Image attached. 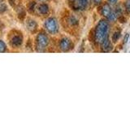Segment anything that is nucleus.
Returning a JSON list of instances; mask_svg holds the SVG:
<instances>
[{
    "label": "nucleus",
    "instance_id": "5",
    "mask_svg": "<svg viewBox=\"0 0 130 122\" xmlns=\"http://www.w3.org/2000/svg\"><path fill=\"white\" fill-rule=\"evenodd\" d=\"M59 47L63 51H64V52L68 51L72 49V40L68 38H63L59 40Z\"/></svg>",
    "mask_w": 130,
    "mask_h": 122
},
{
    "label": "nucleus",
    "instance_id": "11",
    "mask_svg": "<svg viewBox=\"0 0 130 122\" xmlns=\"http://www.w3.org/2000/svg\"><path fill=\"white\" fill-rule=\"evenodd\" d=\"M76 7L80 10H85L88 5V0H76Z\"/></svg>",
    "mask_w": 130,
    "mask_h": 122
},
{
    "label": "nucleus",
    "instance_id": "22",
    "mask_svg": "<svg viewBox=\"0 0 130 122\" xmlns=\"http://www.w3.org/2000/svg\"><path fill=\"white\" fill-rule=\"evenodd\" d=\"M75 1H76V0H69V2H70V3H72V2H74L75 3Z\"/></svg>",
    "mask_w": 130,
    "mask_h": 122
},
{
    "label": "nucleus",
    "instance_id": "16",
    "mask_svg": "<svg viewBox=\"0 0 130 122\" xmlns=\"http://www.w3.org/2000/svg\"><path fill=\"white\" fill-rule=\"evenodd\" d=\"M120 37V32H116V33H114V34L112 35V41H113L114 42H117V41L119 40Z\"/></svg>",
    "mask_w": 130,
    "mask_h": 122
},
{
    "label": "nucleus",
    "instance_id": "18",
    "mask_svg": "<svg viewBox=\"0 0 130 122\" xmlns=\"http://www.w3.org/2000/svg\"><path fill=\"white\" fill-rule=\"evenodd\" d=\"M125 7L128 11H130V0H127L125 3Z\"/></svg>",
    "mask_w": 130,
    "mask_h": 122
},
{
    "label": "nucleus",
    "instance_id": "15",
    "mask_svg": "<svg viewBox=\"0 0 130 122\" xmlns=\"http://www.w3.org/2000/svg\"><path fill=\"white\" fill-rule=\"evenodd\" d=\"M7 51V44L4 42L3 40L0 39V52L3 53V52H6Z\"/></svg>",
    "mask_w": 130,
    "mask_h": 122
},
{
    "label": "nucleus",
    "instance_id": "23",
    "mask_svg": "<svg viewBox=\"0 0 130 122\" xmlns=\"http://www.w3.org/2000/svg\"><path fill=\"white\" fill-rule=\"evenodd\" d=\"M4 1V0H0V2H3Z\"/></svg>",
    "mask_w": 130,
    "mask_h": 122
},
{
    "label": "nucleus",
    "instance_id": "8",
    "mask_svg": "<svg viewBox=\"0 0 130 122\" xmlns=\"http://www.w3.org/2000/svg\"><path fill=\"white\" fill-rule=\"evenodd\" d=\"M15 11H16V14H17V16L20 20H23L26 16V10L24 7L22 5V4H18L15 7Z\"/></svg>",
    "mask_w": 130,
    "mask_h": 122
},
{
    "label": "nucleus",
    "instance_id": "1",
    "mask_svg": "<svg viewBox=\"0 0 130 122\" xmlns=\"http://www.w3.org/2000/svg\"><path fill=\"white\" fill-rule=\"evenodd\" d=\"M109 23L106 20H101L97 24L94 32V40L97 43L102 44L103 41L108 38Z\"/></svg>",
    "mask_w": 130,
    "mask_h": 122
},
{
    "label": "nucleus",
    "instance_id": "17",
    "mask_svg": "<svg viewBox=\"0 0 130 122\" xmlns=\"http://www.w3.org/2000/svg\"><path fill=\"white\" fill-rule=\"evenodd\" d=\"M16 2H17V0H8V3L12 7H16Z\"/></svg>",
    "mask_w": 130,
    "mask_h": 122
},
{
    "label": "nucleus",
    "instance_id": "2",
    "mask_svg": "<svg viewBox=\"0 0 130 122\" xmlns=\"http://www.w3.org/2000/svg\"><path fill=\"white\" fill-rule=\"evenodd\" d=\"M50 43L48 35L44 32H40L36 37L35 48L38 52H45L46 49Z\"/></svg>",
    "mask_w": 130,
    "mask_h": 122
},
{
    "label": "nucleus",
    "instance_id": "19",
    "mask_svg": "<svg viewBox=\"0 0 130 122\" xmlns=\"http://www.w3.org/2000/svg\"><path fill=\"white\" fill-rule=\"evenodd\" d=\"M117 1H118V0H107L108 3L111 4V5H115V4H116Z\"/></svg>",
    "mask_w": 130,
    "mask_h": 122
},
{
    "label": "nucleus",
    "instance_id": "13",
    "mask_svg": "<svg viewBox=\"0 0 130 122\" xmlns=\"http://www.w3.org/2000/svg\"><path fill=\"white\" fill-rule=\"evenodd\" d=\"M27 8H28V11H29V12H31V13H32V12H34L35 9L37 8V3H36V2H34V1H31L28 4Z\"/></svg>",
    "mask_w": 130,
    "mask_h": 122
},
{
    "label": "nucleus",
    "instance_id": "3",
    "mask_svg": "<svg viewBox=\"0 0 130 122\" xmlns=\"http://www.w3.org/2000/svg\"><path fill=\"white\" fill-rule=\"evenodd\" d=\"M44 28L48 34L55 35L59 33V27L58 20L55 17H49L44 22Z\"/></svg>",
    "mask_w": 130,
    "mask_h": 122
},
{
    "label": "nucleus",
    "instance_id": "9",
    "mask_svg": "<svg viewBox=\"0 0 130 122\" xmlns=\"http://www.w3.org/2000/svg\"><path fill=\"white\" fill-rule=\"evenodd\" d=\"M111 11H112V10H111V7L109 6V4H104V5L101 8L102 15H103V16H105V17H107V18L110 16V14L111 13Z\"/></svg>",
    "mask_w": 130,
    "mask_h": 122
},
{
    "label": "nucleus",
    "instance_id": "10",
    "mask_svg": "<svg viewBox=\"0 0 130 122\" xmlns=\"http://www.w3.org/2000/svg\"><path fill=\"white\" fill-rule=\"evenodd\" d=\"M102 45V49H103V51L104 52H107V51H110L111 49V41L109 40V38H106L103 42L101 44Z\"/></svg>",
    "mask_w": 130,
    "mask_h": 122
},
{
    "label": "nucleus",
    "instance_id": "7",
    "mask_svg": "<svg viewBox=\"0 0 130 122\" xmlns=\"http://www.w3.org/2000/svg\"><path fill=\"white\" fill-rule=\"evenodd\" d=\"M37 10H38V13L45 16V15H47L50 11V7H49V5L46 3H40L39 5H38L37 7Z\"/></svg>",
    "mask_w": 130,
    "mask_h": 122
},
{
    "label": "nucleus",
    "instance_id": "14",
    "mask_svg": "<svg viewBox=\"0 0 130 122\" xmlns=\"http://www.w3.org/2000/svg\"><path fill=\"white\" fill-rule=\"evenodd\" d=\"M7 11V6L4 2H0V14H4Z\"/></svg>",
    "mask_w": 130,
    "mask_h": 122
},
{
    "label": "nucleus",
    "instance_id": "12",
    "mask_svg": "<svg viewBox=\"0 0 130 122\" xmlns=\"http://www.w3.org/2000/svg\"><path fill=\"white\" fill-rule=\"evenodd\" d=\"M68 24H70L71 26H76L79 23L78 20H77L76 17V16H71L70 17L68 18Z\"/></svg>",
    "mask_w": 130,
    "mask_h": 122
},
{
    "label": "nucleus",
    "instance_id": "20",
    "mask_svg": "<svg viewBox=\"0 0 130 122\" xmlns=\"http://www.w3.org/2000/svg\"><path fill=\"white\" fill-rule=\"evenodd\" d=\"M102 1H103V0H93V2L95 5H99V4H101Z\"/></svg>",
    "mask_w": 130,
    "mask_h": 122
},
{
    "label": "nucleus",
    "instance_id": "4",
    "mask_svg": "<svg viewBox=\"0 0 130 122\" xmlns=\"http://www.w3.org/2000/svg\"><path fill=\"white\" fill-rule=\"evenodd\" d=\"M9 44L11 47L13 48H19L22 46L24 38L23 35L19 31H12L11 34L9 35Z\"/></svg>",
    "mask_w": 130,
    "mask_h": 122
},
{
    "label": "nucleus",
    "instance_id": "6",
    "mask_svg": "<svg viewBox=\"0 0 130 122\" xmlns=\"http://www.w3.org/2000/svg\"><path fill=\"white\" fill-rule=\"evenodd\" d=\"M25 25L27 29L29 31L31 34H34V33L38 29V23L35 20L32 18H28L25 21Z\"/></svg>",
    "mask_w": 130,
    "mask_h": 122
},
{
    "label": "nucleus",
    "instance_id": "21",
    "mask_svg": "<svg viewBox=\"0 0 130 122\" xmlns=\"http://www.w3.org/2000/svg\"><path fill=\"white\" fill-rule=\"evenodd\" d=\"M38 1H40V2H46V1H48V0H38Z\"/></svg>",
    "mask_w": 130,
    "mask_h": 122
}]
</instances>
